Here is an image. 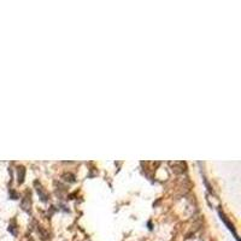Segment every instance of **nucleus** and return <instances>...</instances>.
Returning <instances> with one entry per match:
<instances>
[{
    "mask_svg": "<svg viewBox=\"0 0 241 241\" xmlns=\"http://www.w3.org/2000/svg\"><path fill=\"white\" fill-rule=\"evenodd\" d=\"M34 186H35V189H36V192H38V194H39L40 199H41L42 202H47V200H48V193L45 191V188L41 186V183L38 182V181H35V182H34Z\"/></svg>",
    "mask_w": 241,
    "mask_h": 241,
    "instance_id": "f257e3e1",
    "label": "nucleus"
},
{
    "mask_svg": "<svg viewBox=\"0 0 241 241\" xmlns=\"http://www.w3.org/2000/svg\"><path fill=\"white\" fill-rule=\"evenodd\" d=\"M169 165L172 168V171L176 174H182L186 171V163L183 162H170Z\"/></svg>",
    "mask_w": 241,
    "mask_h": 241,
    "instance_id": "f03ea898",
    "label": "nucleus"
},
{
    "mask_svg": "<svg viewBox=\"0 0 241 241\" xmlns=\"http://www.w3.org/2000/svg\"><path fill=\"white\" fill-rule=\"evenodd\" d=\"M21 206H22V209L24 211H27V212H29L30 211V207H31V199H30V193H25V196L23 198V200L21 202Z\"/></svg>",
    "mask_w": 241,
    "mask_h": 241,
    "instance_id": "7ed1b4c3",
    "label": "nucleus"
},
{
    "mask_svg": "<svg viewBox=\"0 0 241 241\" xmlns=\"http://www.w3.org/2000/svg\"><path fill=\"white\" fill-rule=\"evenodd\" d=\"M218 215H219V217H221V219H222V221L224 222V224H226V226L228 227V229L233 232V234H234V235H235V238H236V240L239 241V239H238V235H236V233H235V229H234L233 224H232V223H230V222L228 221V218H227L226 215H224V213H223V212H222V211H221V210H218Z\"/></svg>",
    "mask_w": 241,
    "mask_h": 241,
    "instance_id": "20e7f679",
    "label": "nucleus"
},
{
    "mask_svg": "<svg viewBox=\"0 0 241 241\" xmlns=\"http://www.w3.org/2000/svg\"><path fill=\"white\" fill-rule=\"evenodd\" d=\"M17 181H18V183L21 185V183H23L24 181V177H25V168L24 166H18L17 168Z\"/></svg>",
    "mask_w": 241,
    "mask_h": 241,
    "instance_id": "39448f33",
    "label": "nucleus"
},
{
    "mask_svg": "<svg viewBox=\"0 0 241 241\" xmlns=\"http://www.w3.org/2000/svg\"><path fill=\"white\" fill-rule=\"evenodd\" d=\"M63 179L65 180V181H68V182H75V176L74 175H71V174H64L63 175Z\"/></svg>",
    "mask_w": 241,
    "mask_h": 241,
    "instance_id": "423d86ee",
    "label": "nucleus"
}]
</instances>
